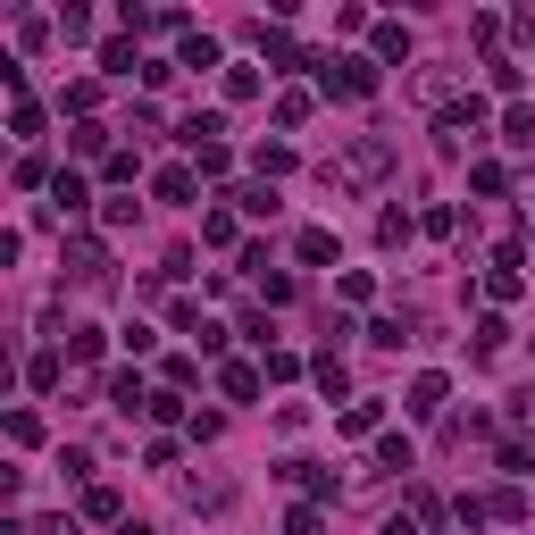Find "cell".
<instances>
[{
	"label": "cell",
	"mask_w": 535,
	"mask_h": 535,
	"mask_svg": "<svg viewBox=\"0 0 535 535\" xmlns=\"http://www.w3.org/2000/svg\"><path fill=\"white\" fill-rule=\"evenodd\" d=\"M385 168H393V151L377 143V134H360V143H343V159H335L327 176H343V184H377Z\"/></svg>",
	"instance_id": "6da1fadb"
},
{
	"label": "cell",
	"mask_w": 535,
	"mask_h": 535,
	"mask_svg": "<svg viewBox=\"0 0 535 535\" xmlns=\"http://www.w3.org/2000/svg\"><path fill=\"white\" fill-rule=\"evenodd\" d=\"M318 84L343 92V101H368L377 92V59H318Z\"/></svg>",
	"instance_id": "7a4b0ae2"
},
{
	"label": "cell",
	"mask_w": 535,
	"mask_h": 535,
	"mask_svg": "<svg viewBox=\"0 0 535 535\" xmlns=\"http://www.w3.org/2000/svg\"><path fill=\"white\" fill-rule=\"evenodd\" d=\"M67 276H84V285H101V276H109V251L92 243V235H84V243H67Z\"/></svg>",
	"instance_id": "3957f363"
},
{
	"label": "cell",
	"mask_w": 535,
	"mask_h": 535,
	"mask_svg": "<svg viewBox=\"0 0 535 535\" xmlns=\"http://www.w3.org/2000/svg\"><path fill=\"white\" fill-rule=\"evenodd\" d=\"M285 477H293L310 502H335V469H318V460H285Z\"/></svg>",
	"instance_id": "277c9868"
},
{
	"label": "cell",
	"mask_w": 535,
	"mask_h": 535,
	"mask_svg": "<svg viewBox=\"0 0 535 535\" xmlns=\"http://www.w3.org/2000/svg\"><path fill=\"white\" fill-rule=\"evenodd\" d=\"M444 393H452V385H444V368H427V377H410V410H418V418H435V410H444Z\"/></svg>",
	"instance_id": "5b68a950"
},
{
	"label": "cell",
	"mask_w": 535,
	"mask_h": 535,
	"mask_svg": "<svg viewBox=\"0 0 535 535\" xmlns=\"http://www.w3.org/2000/svg\"><path fill=\"white\" fill-rule=\"evenodd\" d=\"M84 201H92V184H84L76 168H59V184H51V209H59V218H76Z\"/></svg>",
	"instance_id": "8992f818"
},
{
	"label": "cell",
	"mask_w": 535,
	"mask_h": 535,
	"mask_svg": "<svg viewBox=\"0 0 535 535\" xmlns=\"http://www.w3.org/2000/svg\"><path fill=\"white\" fill-rule=\"evenodd\" d=\"M218 385H226V402H260V368H243V360H226Z\"/></svg>",
	"instance_id": "52a82bcc"
},
{
	"label": "cell",
	"mask_w": 535,
	"mask_h": 535,
	"mask_svg": "<svg viewBox=\"0 0 535 535\" xmlns=\"http://www.w3.org/2000/svg\"><path fill=\"white\" fill-rule=\"evenodd\" d=\"M151 193H159V201H193V168H159Z\"/></svg>",
	"instance_id": "ba28073f"
},
{
	"label": "cell",
	"mask_w": 535,
	"mask_h": 535,
	"mask_svg": "<svg viewBox=\"0 0 535 535\" xmlns=\"http://www.w3.org/2000/svg\"><path fill=\"white\" fill-rule=\"evenodd\" d=\"M502 143H510V151H527V143H535V109H527V101L502 118Z\"/></svg>",
	"instance_id": "9c48e42d"
},
{
	"label": "cell",
	"mask_w": 535,
	"mask_h": 535,
	"mask_svg": "<svg viewBox=\"0 0 535 535\" xmlns=\"http://www.w3.org/2000/svg\"><path fill=\"white\" fill-rule=\"evenodd\" d=\"M109 402H118V410L134 418V410H151V393H143V377H134V368H126V377H118V385H109Z\"/></svg>",
	"instance_id": "30bf717a"
},
{
	"label": "cell",
	"mask_w": 535,
	"mask_h": 535,
	"mask_svg": "<svg viewBox=\"0 0 535 535\" xmlns=\"http://www.w3.org/2000/svg\"><path fill=\"white\" fill-rule=\"evenodd\" d=\"M385 427V402H352L343 410V435H377Z\"/></svg>",
	"instance_id": "8fae6325"
},
{
	"label": "cell",
	"mask_w": 535,
	"mask_h": 535,
	"mask_svg": "<svg viewBox=\"0 0 535 535\" xmlns=\"http://www.w3.org/2000/svg\"><path fill=\"white\" fill-rule=\"evenodd\" d=\"M101 67H109V76H134V67H143V59H134V42L118 34V42H101Z\"/></svg>",
	"instance_id": "7c38bea8"
},
{
	"label": "cell",
	"mask_w": 535,
	"mask_h": 535,
	"mask_svg": "<svg viewBox=\"0 0 535 535\" xmlns=\"http://www.w3.org/2000/svg\"><path fill=\"white\" fill-rule=\"evenodd\" d=\"M301 260H310V268L335 260V235H327V226H310V235H301Z\"/></svg>",
	"instance_id": "4fadbf2b"
},
{
	"label": "cell",
	"mask_w": 535,
	"mask_h": 535,
	"mask_svg": "<svg viewBox=\"0 0 535 535\" xmlns=\"http://www.w3.org/2000/svg\"><path fill=\"white\" fill-rule=\"evenodd\" d=\"M176 67H218V42H209V34H184V59Z\"/></svg>",
	"instance_id": "5bb4252c"
},
{
	"label": "cell",
	"mask_w": 535,
	"mask_h": 535,
	"mask_svg": "<svg viewBox=\"0 0 535 535\" xmlns=\"http://www.w3.org/2000/svg\"><path fill=\"white\" fill-rule=\"evenodd\" d=\"M285 535H327V519H318V502H301V510H285Z\"/></svg>",
	"instance_id": "9a60e30c"
},
{
	"label": "cell",
	"mask_w": 535,
	"mask_h": 535,
	"mask_svg": "<svg viewBox=\"0 0 535 535\" xmlns=\"http://www.w3.org/2000/svg\"><path fill=\"white\" fill-rule=\"evenodd\" d=\"M310 118V92H276V126H301Z\"/></svg>",
	"instance_id": "2e32d148"
},
{
	"label": "cell",
	"mask_w": 535,
	"mask_h": 535,
	"mask_svg": "<svg viewBox=\"0 0 535 535\" xmlns=\"http://www.w3.org/2000/svg\"><path fill=\"white\" fill-rule=\"evenodd\" d=\"M84 519H118V485H92V494H84Z\"/></svg>",
	"instance_id": "e0dca14e"
},
{
	"label": "cell",
	"mask_w": 535,
	"mask_h": 535,
	"mask_svg": "<svg viewBox=\"0 0 535 535\" xmlns=\"http://www.w3.org/2000/svg\"><path fill=\"white\" fill-rule=\"evenodd\" d=\"M260 92V67H226V101H251Z\"/></svg>",
	"instance_id": "ac0fdd59"
},
{
	"label": "cell",
	"mask_w": 535,
	"mask_h": 535,
	"mask_svg": "<svg viewBox=\"0 0 535 535\" xmlns=\"http://www.w3.org/2000/svg\"><path fill=\"white\" fill-rule=\"evenodd\" d=\"M9 444H42V418L34 410H9Z\"/></svg>",
	"instance_id": "d6986e66"
},
{
	"label": "cell",
	"mask_w": 535,
	"mask_h": 535,
	"mask_svg": "<svg viewBox=\"0 0 535 535\" xmlns=\"http://www.w3.org/2000/svg\"><path fill=\"white\" fill-rule=\"evenodd\" d=\"M101 352V327H67V360H92Z\"/></svg>",
	"instance_id": "ffe728a7"
},
{
	"label": "cell",
	"mask_w": 535,
	"mask_h": 535,
	"mask_svg": "<svg viewBox=\"0 0 535 535\" xmlns=\"http://www.w3.org/2000/svg\"><path fill=\"white\" fill-rule=\"evenodd\" d=\"M377 460H385L393 477H402V469H410V444H402V435H377Z\"/></svg>",
	"instance_id": "44dd1931"
},
{
	"label": "cell",
	"mask_w": 535,
	"mask_h": 535,
	"mask_svg": "<svg viewBox=\"0 0 535 535\" xmlns=\"http://www.w3.org/2000/svg\"><path fill=\"white\" fill-rule=\"evenodd\" d=\"M469 184H477V193H485V201H494V193H502V184H510V176L494 168V159H477V168H469Z\"/></svg>",
	"instance_id": "7402d4cb"
},
{
	"label": "cell",
	"mask_w": 535,
	"mask_h": 535,
	"mask_svg": "<svg viewBox=\"0 0 535 535\" xmlns=\"http://www.w3.org/2000/svg\"><path fill=\"white\" fill-rule=\"evenodd\" d=\"M235 209H251V218H268V209H276V193H268V184H243V193H235Z\"/></svg>",
	"instance_id": "603a6c76"
},
{
	"label": "cell",
	"mask_w": 535,
	"mask_h": 535,
	"mask_svg": "<svg viewBox=\"0 0 535 535\" xmlns=\"http://www.w3.org/2000/svg\"><path fill=\"white\" fill-rule=\"evenodd\" d=\"M485 67H494V92H519V84H527V67H519V59H485Z\"/></svg>",
	"instance_id": "cb8c5ba5"
},
{
	"label": "cell",
	"mask_w": 535,
	"mask_h": 535,
	"mask_svg": "<svg viewBox=\"0 0 535 535\" xmlns=\"http://www.w3.org/2000/svg\"><path fill=\"white\" fill-rule=\"evenodd\" d=\"M377 59H410V34L402 26H377Z\"/></svg>",
	"instance_id": "d4e9b609"
},
{
	"label": "cell",
	"mask_w": 535,
	"mask_h": 535,
	"mask_svg": "<svg viewBox=\"0 0 535 535\" xmlns=\"http://www.w3.org/2000/svg\"><path fill=\"white\" fill-rule=\"evenodd\" d=\"M293 168V143H260V176H285Z\"/></svg>",
	"instance_id": "484cf974"
},
{
	"label": "cell",
	"mask_w": 535,
	"mask_h": 535,
	"mask_svg": "<svg viewBox=\"0 0 535 535\" xmlns=\"http://www.w3.org/2000/svg\"><path fill=\"white\" fill-rule=\"evenodd\" d=\"M34 535H76V519H34Z\"/></svg>",
	"instance_id": "4316f807"
},
{
	"label": "cell",
	"mask_w": 535,
	"mask_h": 535,
	"mask_svg": "<svg viewBox=\"0 0 535 535\" xmlns=\"http://www.w3.org/2000/svg\"><path fill=\"white\" fill-rule=\"evenodd\" d=\"M385 535H418V519H393V527H385Z\"/></svg>",
	"instance_id": "83f0119b"
},
{
	"label": "cell",
	"mask_w": 535,
	"mask_h": 535,
	"mask_svg": "<svg viewBox=\"0 0 535 535\" xmlns=\"http://www.w3.org/2000/svg\"><path fill=\"white\" fill-rule=\"evenodd\" d=\"M519 34H527V42H535V9H519Z\"/></svg>",
	"instance_id": "f1b7e54d"
},
{
	"label": "cell",
	"mask_w": 535,
	"mask_h": 535,
	"mask_svg": "<svg viewBox=\"0 0 535 535\" xmlns=\"http://www.w3.org/2000/svg\"><path fill=\"white\" fill-rule=\"evenodd\" d=\"M118 535H151V527H143V519H126V527H118Z\"/></svg>",
	"instance_id": "f546056e"
}]
</instances>
